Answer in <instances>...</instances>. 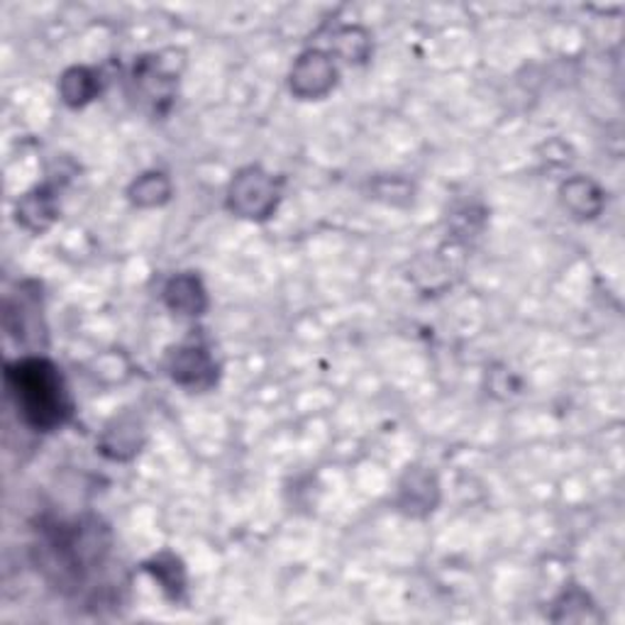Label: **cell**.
I'll return each instance as SVG.
<instances>
[{
	"label": "cell",
	"mask_w": 625,
	"mask_h": 625,
	"mask_svg": "<svg viewBox=\"0 0 625 625\" xmlns=\"http://www.w3.org/2000/svg\"><path fill=\"white\" fill-rule=\"evenodd\" d=\"M276 199H279L276 181L259 169L237 173L230 187V205L245 218H266L276 208Z\"/></svg>",
	"instance_id": "obj_3"
},
{
	"label": "cell",
	"mask_w": 625,
	"mask_h": 625,
	"mask_svg": "<svg viewBox=\"0 0 625 625\" xmlns=\"http://www.w3.org/2000/svg\"><path fill=\"white\" fill-rule=\"evenodd\" d=\"M169 195V181L161 173H147L133 187V201L140 205H157L167 201Z\"/></svg>",
	"instance_id": "obj_9"
},
{
	"label": "cell",
	"mask_w": 625,
	"mask_h": 625,
	"mask_svg": "<svg viewBox=\"0 0 625 625\" xmlns=\"http://www.w3.org/2000/svg\"><path fill=\"white\" fill-rule=\"evenodd\" d=\"M165 298L171 310H179L181 316H201L205 308V292L195 276H177L165 288Z\"/></svg>",
	"instance_id": "obj_6"
},
{
	"label": "cell",
	"mask_w": 625,
	"mask_h": 625,
	"mask_svg": "<svg viewBox=\"0 0 625 625\" xmlns=\"http://www.w3.org/2000/svg\"><path fill=\"white\" fill-rule=\"evenodd\" d=\"M40 550L42 570L62 589H78L81 579L108 558L110 536L98 520H74L44 532Z\"/></svg>",
	"instance_id": "obj_2"
},
{
	"label": "cell",
	"mask_w": 625,
	"mask_h": 625,
	"mask_svg": "<svg viewBox=\"0 0 625 625\" xmlns=\"http://www.w3.org/2000/svg\"><path fill=\"white\" fill-rule=\"evenodd\" d=\"M6 389L22 423L38 433L60 431L74 415V399L56 364L25 357L6 367Z\"/></svg>",
	"instance_id": "obj_1"
},
{
	"label": "cell",
	"mask_w": 625,
	"mask_h": 625,
	"mask_svg": "<svg viewBox=\"0 0 625 625\" xmlns=\"http://www.w3.org/2000/svg\"><path fill=\"white\" fill-rule=\"evenodd\" d=\"M335 84V66L328 54L308 52L300 56L292 72V91L300 98L326 96Z\"/></svg>",
	"instance_id": "obj_4"
},
{
	"label": "cell",
	"mask_w": 625,
	"mask_h": 625,
	"mask_svg": "<svg viewBox=\"0 0 625 625\" xmlns=\"http://www.w3.org/2000/svg\"><path fill=\"white\" fill-rule=\"evenodd\" d=\"M60 88L68 106H84V103L96 96L98 81L96 74H91L88 68H72V72L64 74Z\"/></svg>",
	"instance_id": "obj_8"
},
{
	"label": "cell",
	"mask_w": 625,
	"mask_h": 625,
	"mask_svg": "<svg viewBox=\"0 0 625 625\" xmlns=\"http://www.w3.org/2000/svg\"><path fill=\"white\" fill-rule=\"evenodd\" d=\"M169 369L173 381H179L183 386L205 389L215 381V362L211 360L208 350H203L199 345L181 347V350L173 354Z\"/></svg>",
	"instance_id": "obj_5"
},
{
	"label": "cell",
	"mask_w": 625,
	"mask_h": 625,
	"mask_svg": "<svg viewBox=\"0 0 625 625\" xmlns=\"http://www.w3.org/2000/svg\"><path fill=\"white\" fill-rule=\"evenodd\" d=\"M54 218V201L47 191H34L28 193L25 199L18 203V223H22L30 230H44Z\"/></svg>",
	"instance_id": "obj_7"
}]
</instances>
